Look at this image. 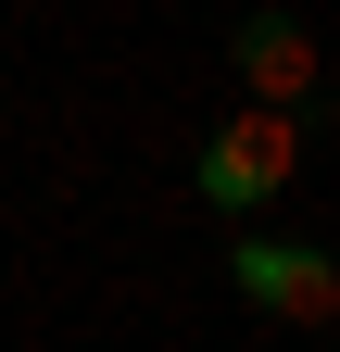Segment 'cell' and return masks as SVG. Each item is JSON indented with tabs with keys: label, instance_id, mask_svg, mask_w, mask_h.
I'll list each match as a JSON object with an SVG mask.
<instances>
[{
	"label": "cell",
	"instance_id": "6da1fadb",
	"mask_svg": "<svg viewBox=\"0 0 340 352\" xmlns=\"http://www.w3.org/2000/svg\"><path fill=\"white\" fill-rule=\"evenodd\" d=\"M290 164H303V139H290V113H227L215 139H202V164H189V189L215 201V214H265L277 189H290Z\"/></svg>",
	"mask_w": 340,
	"mask_h": 352
},
{
	"label": "cell",
	"instance_id": "7a4b0ae2",
	"mask_svg": "<svg viewBox=\"0 0 340 352\" xmlns=\"http://www.w3.org/2000/svg\"><path fill=\"white\" fill-rule=\"evenodd\" d=\"M227 289L252 302V315H290V327H328V315H340V264H328L315 239H265V227H240Z\"/></svg>",
	"mask_w": 340,
	"mask_h": 352
},
{
	"label": "cell",
	"instance_id": "3957f363",
	"mask_svg": "<svg viewBox=\"0 0 340 352\" xmlns=\"http://www.w3.org/2000/svg\"><path fill=\"white\" fill-rule=\"evenodd\" d=\"M240 76H252V101H265V113H290V101L315 88V38L290 25V13H252V25H240Z\"/></svg>",
	"mask_w": 340,
	"mask_h": 352
}]
</instances>
